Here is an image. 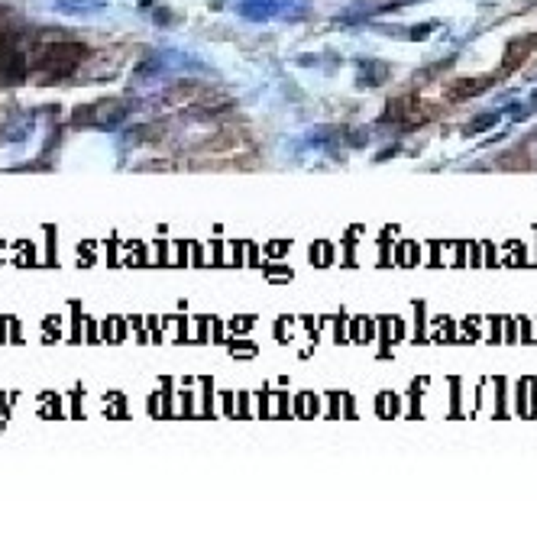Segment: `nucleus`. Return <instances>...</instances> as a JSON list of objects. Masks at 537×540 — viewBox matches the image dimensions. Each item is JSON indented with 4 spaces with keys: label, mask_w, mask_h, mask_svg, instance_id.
<instances>
[{
    "label": "nucleus",
    "mask_w": 537,
    "mask_h": 540,
    "mask_svg": "<svg viewBox=\"0 0 537 540\" xmlns=\"http://www.w3.org/2000/svg\"><path fill=\"white\" fill-rule=\"evenodd\" d=\"M531 45H534V39H511V43H508L505 59H502V72H511V68L521 65V62L528 59Z\"/></svg>",
    "instance_id": "nucleus-6"
},
{
    "label": "nucleus",
    "mask_w": 537,
    "mask_h": 540,
    "mask_svg": "<svg viewBox=\"0 0 537 540\" xmlns=\"http://www.w3.org/2000/svg\"><path fill=\"white\" fill-rule=\"evenodd\" d=\"M16 26V13L10 7H0V36H4V33H10Z\"/></svg>",
    "instance_id": "nucleus-8"
},
{
    "label": "nucleus",
    "mask_w": 537,
    "mask_h": 540,
    "mask_svg": "<svg viewBox=\"0 0 537 540\" xmlns=\"http://www.w3.org/2000/svg\"><path fill=\"white\" fill-rule=\"evenodd\" d=\"M489 88H492V78H456L447 84V97L450 101H470Z\"/></svg>",
    "instance_id": "nucleus-5"
},
{
    "label": "nucleus",
    "mask_w": 537,
    "mask_h": 540,
    "mask_svg": "<svg viewBox=\"0 0 537 540\" xmlns=\"http://www.w3.org/2000/svg\"><path fill=\"white\" fill-rule=\"evenodd\" d=\"M427 117H431V110L418 101V94H402L398 101L389 104V110H385V120L405 123V126H421V123H427Z\"/></svg>",
    "instance_id": "nucleus-4"
},
{
    "label": "nucleus",
    "mask_w": 537,
    "mask_h": 540,
    "mask_svg": "<svg viewBox=\"0 0 537 540\" xmlns=\"http://www.w3.org/2000/svg\"><path fill=\"white\" fill-rule=\"evenodd\" d=\"M130 114V101H114V97H104V101L91 104V107H78L74 110V123L84 126H114L120 120H126Z\"/></svg>",
    "instance_id": "nucleus-3"
},
{
    "label": "nucleus",
    "mask_w": 537,
    "mask_h": 540,
    "mask_svg": "<svg viewBox=\"0 0 537 540\" xmlns=\"http://www.w3.org/2000/svg\"><path fill=\"white\" fill-rule=\"evenodd\" d=\"M30 45L33 43H26V36L13 30L0 36V81L4 84H23L30 78Z\"/></svg>",
    "instance_id": "nucleus-2"
},
{
    "label": "nucleus",
    "mask_w": 537,
    "mask_h": 540,
    "mask_svg": "<svg viewBox=\"0 0 537 540\" xmlns=\"http://www.w3.org/2000/svg\"><path fill=\"white\" fill-rule=\"evenodd\" d=\"M534 45H537V36H534Z\"/></svg>",
    "instance_id": "nucleus-9"
},
{
    "label": "nucleus",
    "mask_w": 537,
    "mask_h": 540,
    "mask_svg": "<svg viewBox=\"0 0 537 540\" xmlns=\"http://www.w3.org/2000/svg\"><path fill=\"white\" fill-rule=\"evenodd\" d=\"M84 59H88V45L62 33H43V39L30 45V68L39 75V81L72 78Z\"/></svg>",
    "instance_id": "nucleus-1"
},
{
    "label": "nucleus",
    "mask_w": 537,
    "mask_h": 540,
    "mask_svg": "<svg viewBox=\"0 0 537 540\" xmlns=\"http://www.w3.org/2000/svg\"><path fill=\"white\" fill-rule=\"evenodd\" d=\"M194 104H198L201 110H230L233 107V97L221 94V91H204V94L194 97Z\"/></svg>",
    "instance_id": "nucleus-7"
}]
</instances>
